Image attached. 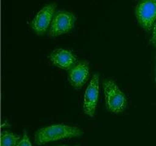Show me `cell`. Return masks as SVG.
<instances>
[{"label": "cell", "instance_id": "ba28073f", "mask_svg": "<svg viewBox=\"0 0 156 146\" xmlns=\"http://www.w3.org/2000/svg\"><path fill=\"white\" fill-rule=\"evenodd\" d=\"M49 59L54 66L64 70H70V69L76 63V57L66 49H56L51 52Z\"/></svg>", "mask_w": 156, "mask_h": 146}, {"label": "cell", "instance_id": "6da1fadb", "mask_svg": "<svg viewBox=\"0 0 156 146\" xmlns=\"http://www.w3.org/2000/svg\"><path fill=\"white\" fill-rule=\"evenodd\" d=\"M84 132L77 127H71L64 124H55L42 127L34 135V142L37 145L47 144L58 140L79 137Z\"/></svg>", "mask_w": 156, "mask_h": 146}, {"label": "cell", "instance_id": "5b68a950", "mask_svg": "<svg viewBox=\"0 0 156 146\" xmlns=\"http://www.w3.org/2000/svg\"><path fill=\"white\" fill-rule=\"evenodd\" d=\"M99 95V75L94 73L90 79L89 85L85 89L83 102V110L85 114L94 117L96 111L98 100Z\"/></svg>", "mask_w": 156, "mask_h": 146}, {"label": "cell", "instance_id": "3957f363", "mask_svg": "<svg viewBox=\"0 0 156 146\" xmlns=\"http://www.w3.org/2000/svg\"><path fill=\"white\" fill-rule=\"evenodd\" d=\"M76 21V17L73 12L58 10L54 15L51 26L49 28V37L54 38L67 34L73 29Z\"/></svg>", "mask_w": 156, "mask_h": 146}, {"label": "cell", "instance_id": "8992f818", "mask_svg": "<svg viewBox=\"0 0 156 146\" xmlns=\"http://www.w3.org/2000/svg\"><path fill=\"white\" fill-rule=\"evenodd\" d=\"M57 4L53 2L42 7L39 11L31 22V28L36 32V34L42 35L51 26L55 12Z\"/></svg>", "mask_w": 156, "mask_h": 146}, {"label": "cell", "instance_id": "7c38bea8", "mask_svg": "<svg viewBox=\"0 0 156 146\" xmlns=\"http://www.w3.org/2000/svg\"><path fill=\"white\" fill-rule=\"evenodd\" d=\"M154 74H155V77H154V81L156 83V67H155V70H154Z\"/></svg>", "mask_w": 156, "mask_h": 146}, {"label": "cell", "instance_id": "277c9868", "mask_svg": "<svg viewBox=\"0 0 156 146\" xmlns=\"http://www.w3.org/2000/svg\"><path fill=\"white\" fill-rule=\"evenodd\" d=\"M135 13L139 24L151 31L156 22V0H141L136 5Z\"/></svg>", "mask_w": 156, "mask_h": 146}, {"label": "cell", "instance_id": "4fadbf2b", "mask_svg": "<svg viewBox=\"0 0 156 146\" xmlns=\"http://www.w3.org/2000/svg\"><path fill=\"white\" fill-rule=\"evenodd\" d=\"M60 146H68V145H60ZM73 146H78V145H73Z\"/></svg>", "mask_w": 156, "mask_h": 146}, {"label": "cell", "instance_id": "30bf717a", "mask_svg": "<svg viewBox=\"0 0 156 146\" xmlns=\"http://www.w3.org/2000/svg\"><path fill=\"white\" fill-rule=\"evenodd\" d=\"M17 146H33L30 142V140H29V137H28V134L27 132L24 131V134H23V137L22 139L20 140L19 144Z\"/></svg>", "mask_w": 156, "mask_h": 146}, {"label": "cell", "instance_id": "7a4b0ae2", "mask_svg": "<svg viewBox=\"0 0 156 146\" xmlns=\"http://www.w3.org/2000/svg\"><path fill=\"white\" fill-rule=\"evenodd\" d=\"M106 107L113 114L124 112L127 106V99L116 83L113 80L106 79L102 83Z\"/></svg>", "mask_w": 156, "mask_h": 146}, {"label": "cell", "instance_id": "52a82bcc", "mask_svg": "<svg viewBox=\"0 0 156 146\" xmlns=\"http://www.w3.org/2000/svg\"><path fill=\"white\" fill-rule=\"evenodd\" d=\"M90 76V64L86 61H76L68 70V81L74 88H82Z\"/></svg>", "mask_w": 156, "mask_h": 146}, {"label": "cell", "instance_id": "8fae6325", "mask_svg": "<svg viewBox=\"0 0 156 146\" xmlns=\"http://www.w3.org/2000/svg\"><path fill=\"white\" fill-rule=\"evenodd\" d=\"M150 43L151 44H156V22L154 24L153 29H152V35L150 39Z\"/></svg>", "mask_w": 156, "mask_h": 146}, {"label": "cell", "instance_id": "5bb4252c", "mask_svg": "<svg viewBox=\"0 0 156 146\" xmlns=\"http://www.w3.org/2000/svg\"><path fill=\"white\" fill-rule=\"evenodd\" d=\"M155 59H156V57H155Z\"/></svg>", "mask_w": 156, "mask_h": 146}, {"label": "cell", "instance_id": "9c48e42d", "mask_svg": "<svg viewBox=\"0 0 156 146\" xmlns=\"http://www.w3.org/2000/svg\"><path fill=\"white\" fill-rule=\"evenodd\" d=\"M19 135L13 134L8 132H2L1 133V146H17L20 142Z\"/></svg>", "mask_w": 156, "mask_h": 146}]
</instances>
